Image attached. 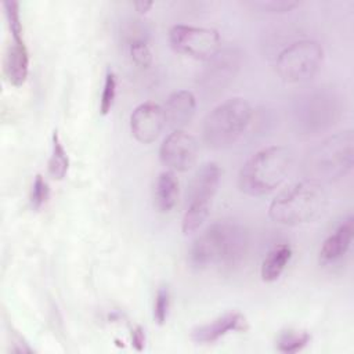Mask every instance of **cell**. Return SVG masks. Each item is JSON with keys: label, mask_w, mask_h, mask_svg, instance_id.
Listing matches in <instances>:
<instances>
[{"label": "cell", "mask_w": 354, "mask_h": 354, "mask_svg": "<svg viewBox=\"0 0 354 354\" xmlns=\"http://www.w3.org/2000/svg\"><path fill=\"white\" fill-rule=\"evenodd\" d=\"M3 68L10 84L19 87L25 83L29 73V51L24 37H12L4 53Z\"/></svg>", "instance_id": "13"}, {"label": "cell", "mask_w": 354, "mask_h": 354, "mask_svg": "<svg viewBox=\"0 0 354 354\" xmlns=\"http://www.w3.org/2000/svg\"><path fill=\"white\" fill-rule=\"evenodd\" d=\"M198 158V142L184 130H173L160 144L159 159L171 171H187Z\"/></svg>", "instance_id": "9"}, {"label": "cell", "mask_w": 354, "mask_h": 354, "mask_svg": "<svg viewBox=\"0 0 354 354\" xmlns=\"http://www.w3.org/2000/svg\"><path fill=\"white\" fill-rule=\"evenodd\" d=\"M245 329H246L245 317L238 311H232V313H225L207 324L198 325L191 330V339L199 344H209V343L217 342L218 339L228 335L230 332L245 330Z\"/></svg>", "instance_id": "11"}, {"label": "cell", "mask_w": 354, "mask_h": 354, "mask_svg": "<svg viewBox=\"0 0 354 354\" xmlns=\"http://www.w3.org/2000/svg\"><path fill=\"white\" fill-rule=\"evenodd\" d=\"M248 249V232L234 220H217L192 242L188 259L198 270L225 268L242 261Z\"/></svg>", "instance_id": "1"}, {"label": "cell", "mask_w": 354, "mask_h": 354, "mask_svg": "<svg viewBox=\"0 0 354 354\" xmlns=\"http://www.w3.org/2000/svg\"><path fill=\"white\" fill-rule=\"evenodd\" d=\"M131 344L137 351H141L145 346V333L142 326L137 325L136 328H133L131 330Z\"/></svg>", "instance_id": "26"}, {"label": "cell", "mask_w": 354, "mask_h": 354, "mask_svg": "<svg viewBox=\"0 0 354 354\" xmlns=\"http://www.w3.org/2000/svg\"><path fill=\"white\" fill-rule=\"evenodd\" d=\"M169 41L174 51L199 61H210L221 48V37L216 29L183 24L170 28Z\"/></svg>", "instance_id": "8"}, {"label": "cell", "mask_w": 354, "mask_h": 354, "mask_svg": "<svg viewBox=\"0 0 354 354\" xmlns=\"http://www.w3.org/2000/svg\"><path fill=\"white\" fill-rule=\"evenodd\" d=\"M326 199L322 183L306 178L278 194L270 203L268 216L282 225L307 224L325 210Z\"/></svg>", "instance_id": "2"}, {"label": "cell", "mask_w": 354, "mask_h": 354, "mask_svg": "<svg viewBox=\"0 0 354 354\" xmlns=\"http://www.w3.org/2000/svg\"><path fill=\"white\" fill-rule=\"evenodd\" d=\"M354 162V138L351 130L339 131L324 140L310 155L307 170L311 180L318 183L335 181L344 177Z\"/></svg>", "instance_id": "5"}, {"label": "cell", "mask_w": 354, "mask_h": 354, "mask_svg": "<svg viewBox=\"0 0 354 354\" xmlns=\"http://www.w3.org/2000/svg\"><path fill=\"white\" fill-rule=\"evenodd\" d=\"M257 7L267 12H286L299 6L297 1L290 0H267V1H257Z\"/></svg>", "instance_id": "25"}, {"label": "cell", "mask_w": 354, "mask_h": 354, "mask_svg": "<svg viewBox=\"0 0 354 354\" xmlns=\"http://www.w3.org/2000/svg\"><path fill=\"white\" fill-rule=\"evenodd\" d=\"M290 166L292 153L286 147H266L253 153L241 167L239 189L248 196H264L283 183Z\"/></svg>", "instance_id": "3"}, {"label": "cell", "mask_w": 354, "mask_h": 354, "mask_svg": "<svg viewBox=\"0 0 354 354\" xmlns=\"http://www.w3.org/2000/svg\"><path fill=\"white\" fill-rule=\"evenodd\" d=\"M311 336L304 330H283L277 337V348L285 354H293L303 350L310 343Z\"/></svg>", "instance_id": "19"}, {"label": "cell", "mask_w": 354, "mask_h": 354, "mask_svg": "<svg viewBox=\"0 0 354 354\" xmlns=\"http://www.w3.org/2000/svg\"><path fill=\"white\" fill-rule=\"evenodd\" d=\"M69 169V158L64 148V144L59 138L57 130L53 133V145L51 155L48 159V173L54 180H62Z\"/></svg>", "instance_id": "18"}, {"label": "cell", "mask_w": 354, "mask_h": 354, "mask_svg": "<svg viewBox=\"0 0 354 354\" xmlns=\"http://www.w3.org/2000/svg\"><path fill=\"white\" fill-rule=\"evenodd\" d=\"M221 171L217 163L207 162L194 174L187 192V203L181 220L183 232H195L207 218L213 198L218 189Z\"/></svg>", "instance_id": "6"}, {"label": "cell", "mask_w": 354, "mask_h": 354, "mask_svg": "<svg viewBox=\"0 0 354 354\" xmlns=\"http://www.w3.org/2000/svg\"><path fill=\"white\" fill-rule=\"evenodd\" d=\"M178 199V180L171 170L162 171L153 188V205L160 213H169Z\"/></svg>", "instance_id": "16"}, {"label": "cell", "mask_w": 354, "mask_h": 354, "mask_svg": "<svg viewBox=\"0 0 354 354\" xmlns=\"http://www.w3.org/2000/svg\"><path fill=\"white\" fill-rule=\"evenodd\" d=\"M152 6H153V3H152V1H147V0H140V1H136V3H134V7H136V10H137L140 14L148 12Z\"/></svg>", "instance_id": "27"}, {"label": "cell", "mask_w": 354, "mask_h": 354, "mask_svg": "<svg viewBox=\"0 0 354 354\" xmlns=\"http://www.w3.org/2000/svg\"><path fill=\"white\" fill-rule=\"evenodd\" d=\"M116 98V77L112 71H108L104 80V87L100 100V112L102 115L109 113Z\"/></svg>", "instance_id": "21"}, {"label": "cell", "mask_w": 354, "mask_h": 354, "mask_svg": "<svg viewBox=\"0 0 354 354\" xmlns=\"http://www.w3.org/2000/svg\"><path fill=\"white\" fill-rule=\"evenodd\" d=\"M169 308H170V292L169 288L160 286L155 296L153 303V319L158 325H163L169 317Z\"/></svg>", "instance_id": "23"}, {"label": "cell", "mask_w": 354, "mask_h": 354, "mask_svg": "<svg viewBox=\"0 0 354 354\" xmlns=\"http://www.w3.org/2000/svg\"><path fill=\"white\" fill-rule=\"evenodd\" d=\"M209 62L210 65L202 76V84L209 90H223V87L231 80V77L235 75V71L238 69V57L234 51H220Z\"/></svg>", "instance_id": "15"}, {"label": "cell", "mask_w": 354, "mask_h": 354, "mask_svg": "<svg viewBox=\"0 0 354 354\" xmlns=\"http://www.w3.org/2000/svg\"><path fill=\"white\" fill-rule=\"evenodd\" d=\"M250 104L234 97L214 106L203 120V140L213 149H224L235 144L252 119Z\"/></svg>", "instance_id": "4"}, {"label": "cell", "mask_w": 354, "mask_h": 354, "mask_svg": "<svg viewBox=\"0 0 354 354\" xmlns=\"http://www.w3.org/2000/svg\"><path fill=\"white\" fill-rule=\"evenodd\" d=\"M354 231V218L353 216H347L337 228L322 242L319 249V261L322 264H333L343 259L347 253Z\"/></svg>", "instance_id": "14"}, {"label": "cell", "mask_w": 354, "mask_h": 354, "mask_svg": "<svg viewBox=\"0 0 354 354\" xmlns=\"http://www.w3.org/2000/svg\"><path fill=\"white\" fill-rule=\"evenodd\" d=\"M166 124L163 106L153 101H145L134 108L130 115V131L141 144L153 142Z\"/></svg>", "instance_id": "10"}, {"label": "cell", "mask_w": 354, "mask_h": 354, "mask_svg": "<svg viewBox=\"0 0 354 354\" xmlns=\"http://www.w3.org/2000/svg\"><path fill=\"white\" fill-rule=\"evenodd\" d=\"M130 55H131L133 61L142 68H148L152 62V53H151L148 44L140 39L133 40L130 43Z\"/></svg>", "instance_id": "24"}, {"label": "cell", "mask_w": 354, "mask_h": 354, "mask_svg": "<svg viewBox=\"0 0 354 354\" xmlns=\"http://www.w3.org/2000/svg\"><path fill=\"white\" fill-rule=\"evenodd\" d=\"M163 111L166 123L174 130H183L195 115L196 98L189 90H176L169 94Z\"/></svg>", "instance_id": "12"}, {"label": "cell", "mask_w": 354, "mask_h": 354, "mask_svg": "<svg viewBox=\"0 0 354 354\" xmlns=\"http://www.w3.org/2000/svg\"><path fill=\"white\" fill-rule=\"evenodd\" d=\"M6 19L8 24V29L11 32L12 37H24V26L21 22V14H19V3L18 1H4L3 3Z\"/></svg>", "instance_id": "22"}, {"label": "cell", "mask_w": 354, "mask_h": 354, "mask_svg": "<svg viewBox=\"0 0 354 354\" xmlns=\"http://www.w3.org/2000/svg\"><path fill=\"white\" fill-rule=\"evenodd\" d=\"M50 198V187L41 174H37L32 183L29 202L33 210H39Z\"/></svg>", "instance_id": "20"}, {"label": "cell", "mask_w": 354, "mask_h": 354, "mask_svg": "<svg viewBox=\"0 0 354 354\" xmlns=\"http://www.w3.org/2000/svg\"><path fill=\"white\" fill-rule=\"evenodd\" d=\"M322 59L324 50L318 41L299 40L278 54L275 71L285 83H303L318 72Z\"/></svg>", "instance_id": "7"}, {"label": "cell", "mask_w": 354, "mask_h": 354, "mask_svg": "<svg viewBox=\"0 0 354 354\" xmlns=\"http://www.w3.org/2000/svg\"><path fill=\"white\" fill-rule=\"evenodd\" d=\"M292 259V248L286 243L274 246L264 257L260 268V275L264 282L277 281Z\"/></svg>", "instance_id": "17"}]
</instances>
